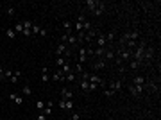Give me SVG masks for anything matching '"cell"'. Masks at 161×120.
Segmentation results:
<instances>
[{"mask_svg":"<svg viewBox=\"0 0 161 120\" xmlns=\"http://www.w3.org/2000/svg\"><path fill=\"white\" fill-rule=\"evenodd\" d=\"M99 32H100V31H97V29H93V27H91L88 32H84V38H86V41H93V40L99 36Z\"/></svg>","mask_w":161,"mask_h":120,"instance_id":"6","label":"cell"},{"mask_svg":"<svg viewBox=\"0 0 161 120\" xmlns=\"http://www.w3.org/2000/svg\"><path fill=\"white\" fill-rule=\"evenodd\" d=\"M61 97H63L64 101H74V91H70L68 88H63V90H61Z\"/></svg>","mask_w":161,"mask_h":120,"instance_id":"10","label":"cell"},{"mask_svg":"<svg viewBox=\"0 0 161 120\" xmlns=\"http://www.w3.org/2000/svg\"><path fill=\"white\" fill-rule=\"evenodd\" d=\"M104 11H106V4H104V2H99V6L95 7V11H93V14H95V16H100V14H102Z\"/></svg>","mask_w":161,"mask_h":120,"instance_id":"16","label":"cell"},{"mask_svg":"<svg viewBox=\"0 0 161 120\" xmlns=\"http://www.w3.org/2000/svg\"><path fill=\"white\" fill-rule=\"evenodd\" d=\"M131 84H134V86H145V77L143 75H136V77H132Z\"/></svg>","mask_w":161,"mask_h":120,"instance_id":"14","label":"cell"},{"mask_svg":"<svg viewBox=\"0 0 161 120\" xmlns=\"http://www.w3.org/2000/svg\"><path fill=\"white\" fill-rule=\"evenodd\" d=\"M72 108H74V101H66L64 102V109L66 111H72Z\"/></svg>","mask_w":161,"mask_h":120,"instance_id":"29","label":"cell"},{"mask_svg":"<svg viewBox=\"0 0 161 120\" xmlns=\"http://www.w3.org/2000/svg\"><path fill=\"white\" fill-rule=\"evenodd\" d=\"M114 57H117V52H114L113 49H106V52H104V56H102V59L107 63V61H113Z\"/></svg>","mask_w":161,"mask_h":120,"instance_id":"7","label":"cell"},{"mask_svg":"<svg viewBox=\"0 0 161 120\" xmlns=\"http://www.w3.org/2000/svg\"><path fill=\"white\" fill-rule=\"evenodd\" d=\"M50 79H52L54 83H61V81H64V75H63V72H61V70H56L54 74L50 75Z\"/></svg>","mask_w":161,"mask_h":120,"instance_id":"12","label":"cell"},{"mask_svg":"<svg viewBox=\"0 0 161 120\" xmlns=\"http://www.w3.org/2000/svg\"><path fill=\"white\" fill-rule=\"evenodd\" d=\"M64 63H68V59H66L64 56H61V57H57V59H56V65H57V66H63Z\"/></svg>","mask_w":161,"mask_h":120,"instance_id":"26","label":"cell"},{"mask_svg":"<svg viewBox=\"0 0 161 120\" xmlns=\"http://www.w3.org/2000/svg\"><path fill=\"white\" fill-rule=\"evenodd\" d=\"M63 27L66 29V32H72V23H70V22H64V23H63Z\"/></svg>","mask_w":161,"mask_h":120,"instance_id":"31","label":"cell"},{"mask_svg":"<svg viewBox=\"0 0 161 120\" xmlns=\"http://www.w3.org/2000/svg\"><path fill=\"white\" fill-rule=\"evenodd\" d=\"M77 63H79V65L86 63V49H79V56H77Z\"/></svg>","mask_w":161,"mask_h":120,"instance_id":"17","label":"cell"},{"mask_svg":"<svg viewBox=\"0 0 161 120\" xmlns=\"http://www.w3.org/2000/svg\"><path fill=\"white\" fill-rule=\"evenodd\" d=\"M152 59H154V49H152L150 45H147L145 50H143V63H149Z\"/></svg>","mask_w":161,"mask_h":120,"instance_id":"2","label":"cell"},{"mask_svg":"<svg viewBox=\"0 0 161 120\" xmlns=\"http://www.w3.org/2000/svg\"><path fill=\"white\" fill-rule=\"evenodd\" d=\"M39 36H47V29H45V27L39 29Z\"/></svg>","mask_w":161,"mask_h":120,"instance_id":"37","label":"cell"},{"mask_svg":"<svg viewBox=\"0 0 161 120\" xmlns=\"http://www.w3.org/2000/svg\"><path fill=\"white\" fill-rule=\"evenodd\" d=\"M81 118V113H72L70 115V120H79Z\"/></svg>","mask_w":161,"mask_h":120,"instance_id":"35","label":"cell"},{"mask_svg":"<svg viewBox=\"0 0 161 120\" xmlns=\"http://www.w3.org/2000/svg\"><path fill=\"white\" fill-rule=\"evenodd\" d=\"M64 102H66V101H64V99H61V101H59V102H57V106H59V108H61V109H64Z\"/></svg>","mask_w":161,"mask_h":120,"instance_id":"36","label":"cell"},{"mask_svg":"<svg viewBox=\"0 0 161 120\" xmlns=\"http://www.w3.org/2000/svg\"><path fill=\"white\" fill-rule=\"evenodd\" d=\"M84 6H86V9H88V11L93 13V11H95V7L99 6V0H86Z\"/></svg>","mask_w":161,"mask_h":120,"instance_id":"13","label":"cell"},{"mask_svg":"<svg viewBox=\"0 0 161 120\" xmlns=\"http://www.w3.org/2000/svg\"><path fill=\"white\" fill-rule=\"evenodd\" d=\"M43 108H45V104H43V101H36V109H39V111H43Z\"/></svg>","mask_w":161,"mask_h":120,"instance_id":"32","label":"cell"},{"mask_svg":"<svg viewBox=\"0 0 161 120\" xmlns=\"http://www.w3.org/2000/svg\"><path fill=\"white\" fill-rule=\"evenodd\" d=\"M9 99L14 102V104H18V106H21L24 104V95H18V93H11L9 95Z\"/></svg>","mask_w":161,"mask_h":120,"instance_id":"11","label":"cell"},{"mask_svg":"<svg viewBox=\"0 0 161 120\" xmlns=\"http://www.w3.org/2000/svg\"><path fill=\"white\" fill-rule=\"evenodd\" d=\"M61 72H63V75H66V74H70V72H72V66L68 65V63H64V65L61 66Z\"/></svg>","mask_w":161,"mask_h":120,"instance_id":"23","label":"cell"},{"mask_svg":"<svg viewBox=\"0 0 161 120\" xmlns=\"http://www.w3.org/2000/svg\"><path fill=\"white\" fill-rule=\"evenodd\" d=\"M52 106H54V102H52V101H49L47 104H45V108H43V111H41V113H43L45 116H49V115L52 113Z\"/></svg>","mask_w":161,"mask_h":120,"instance_id":"15","label":"cell"},{"mask_svg":"<svg viewBox=\"0 0 161 120\" xmlns=\"http://www.w3.org/2000/svg\"><path fill=\"white\" fill-rule=\"evenodd\" d=\"M64 81H68V83H74V81H77V74L72 70L70 74H66V75H64Z\"/></svg>","mask_w":161,"mask_h":120,"instance_id":"19","label":"cell"},{"mask_svg":"<svg viewBox=\"0 0 161 120\" xmlns=\"http://www.w3.org/2000/svg\"><path fill=\"white\" fill-rule=\"evenodd\" d=\"M2 75H4V68L0 66V79H2Z\"/></svg>","mask_w":161,"mask_h":120,"instance_id":"39","label":"cell"},{"mask_svg":"<svg viewBox=\"0 0 161 120\" xmlns=\"http://www.w3.org/2000/svg\"><path fill=\"white\" fill-rule=\"evenodd\" d=\"M127 88H129V91H131V95H132V97H140V95L143 93V86H134V84H127Z\"/></svg>","mask_w":161,"mask_h":120,"instance_id":"4","label":"cell"},{"mask_svg":"<svg viewBox=\"0 0 161 120\" xmlns=\"http://www.w3.org/2000/svg\"><path fill=\"white\" fill-rule=\"evenodd\" d=\"M79 81V86H81V90H84V91H89V81L88 79H77Z\"/></svg>","mask_w":161,"mask_h":120,"instance_id":"18","label":"cell"},{"mask_svg":"<svg viewBox=\"0 0 161 120\" xmlns=\"http://www.w3.org/2000/svg\"><path fill=\"white\" fill-rule=\"evenodd\" d=\"M68 50H70V49H68L64 43H59V45L56 47V56H57V57H61V56H64Z\"/></svg>","mask_w":161,"mask_h":120,"instance_id":"8","label":"cell"},{"mask_svg":"<svg viewBox=\"0 0 161 120\" xmlns=\"http://www.w3.org/2000/svg\"><path fill=\"white\" fill-rule=\"evenodd\" d=\"M24 34L25 38H31L32 36V22L31 20H24Z\"/></svg>","mask_w":161,"mask_h":120,"instance_id":"3","label":"cell"},{"mask_svg":"<svg viewBox=\"0 0 161 120\" xmlns=\"http://www.w3.org/2000/svg\"><path fill=\"white\" fill-rule=\"evenodd\" d=\"M6 36H7L9 40H14V36H16V34H14V29H6Z\"/></svg>","mask_w":161,"mask_h":120,"instance_id":"28","label":"cell"},{"mask_svg":"<svg viewBox=\"0 0 161 120\" xmlns=\"http://www.w3.org/2000/svg\"><path fill=\"white\" fill-rule=\"evenodd\" d=\"M93 68H95V70H102V68H106V61H104L102 57H100V59H97V61H95V65H93Z\"/></svg>","mask_w":161,"mask_h":120,"instance_id":"20","label":"cell"},{"mask_svg":"<svg viewBox=\"0 0 161 120\" xmlns=\"http://www.w3.org/2000/svg\"><path fill=\"white\" fill-rule=\"evenodd\" d=\"M14 32H24V22H18L14 25Z\"/></svg>","mask_w":161,"mask_h":120,"instance_id":"27","label":"cell"},{"mask_svg":"<svg viewBox=\"0 0 161 120\" xmlns=\"http://www.w3.org/2000/svg\"><path fill=\"white\" fill-rule=\"evenodd\" d=\"M140 66H142V63H138V61H134V59L129 61V68H131V70H138Z\"/></svg>","mask_w":161,"mask_h":120,"instance_id":"24","label":"cell"},{"mask_svg":"<svg viewBox=\"0 0 161 120\" xmlns=\"http://www.w3.org/2000/svg\"><path fill=\"white\" fill-rule=\"evenodd\" d=\"M95 40H97V47H100V49H109V47H107V40H106V34L99 32V36Z\"/></svg>","mask_w":161,"mask_h":120,"instance_id":"5","label":"cell"},{"mask_svg":"<svg viewBox=\"0 0 161 120\" xmlns=\"http://www.w3.org/2000/svg\"><path fill=\"white\" fill-rule=\"evenodd\" d=\"M36 120H47V116H45V115L39 111V115H38V118H36Z\"/></svg>","mask_w":161,"mask_h":120,"instance_id":"38","label":"cell"},{"mask_svg":"<svg viewBox=\"0 0 161 120\" xmlns=\"http://www.w3.org/2000/svg\"><path fill=\"white\" fill-rule=\"evenodd\" d=\"M39 29H41V27L38 25V23H32V36H34V34H39Z\"/></svg>","mask_w":161,"mask_h":120,"instance_id":"30","label":"cell"},{"mask_svg":"<svg viewBox=\"0 0 161 120\" xmlns=\"http://www.w3.org/2000/svg\"><path fill=\"white\" fill-rule=\"evenodd\" d=\"M88 81L93 83V84H99V86H104V81H102L97 74H88Z\"/></svg>","mask_w":161,"mask_h":120,"instance_id":"9","label":"cell"},{"mask_svg":"<svg viewBox=\"0 0 161 120\" xmlns=\"http://www.w3.org/2000/svg\"><path fill=\"white\" fill-rule=\"evenodd\" d=\"M102 93L106 95V97H113V95H114V91H113V90H109V88H107V90H104Z\"/></svg>","mask_w":161,"mask_h":120,"instance_id":"33","label":"cell"},{"mask_svg":"<svg viewBox=\"0 0 161 120\" xmlns=\"http://www.w3.org/2000/svg\"><path fill=\"white\" fill-rule=\"evenodd\" d=\"M122 88H124V79H122V77H118L117 81H113V83L109 84V90H113L114 93H118V91H122Z\"/></svg>","mask_w":161,"mask_h":120,"instance_id":"1","label":"cell"},{"mask_svg":"<svg viewBox=\"0 0 161 120\" xmlns=\"http://www.w3.org/2000/svg\"><path fill=\"white\" fill-rule=\"evenodd\" d=\"M6 11H7V14H9V16H14V7L7 6V9H6Z\"/></svg>","mask_w":161,"mask_h":120,"instance_id":"34","label":"cell"},{"mask_svg":"<svg viewBox=\"0 0 161 120\" xmlns=\"http://www.w3.org/2000/svg\"><path fill=\"white\" fill-rule=\"evenodd\" d=\"M21 95H25V97H31V95H32V90H31L29 84H25L24 88H21Z\"/></svg>","mask_w":161,"mask_h":120,"instance_id":"22","label":"cell"},{"mask_svg":"<svg viewBox=\"0 0 161 120\" xmlns=\"http://www.w3.org/2000/svg\"><path fill=\"white\" fill-rule=\"evenodd\" d=\"M20 75H21V70H14V72H13V77H11L9 81H11L13 84H16V83H18V79H20Z\"/></svg>","mask_w":161,"mask_h":120,"instance_id":"21","label":"cell"},{"mask_svg":"<svg viewBox=\"0 0 161 120\" xmlns=\"http://www.w3.org/2000/svg\"><path fill=\"white\" fill-rule=\"evenodd\" d=\"M11 77H13V70L4 68V75H2V79H11Z\"/></svg>","mask_w":161,"mask_h":120,"instance_id":"25","label":"cell"}]
</instances>
